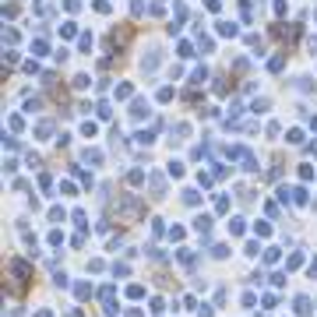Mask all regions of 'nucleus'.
Segmentation results:
<instances>
[{
  "label": "nucleus",
  "instance_id": "f257e3e1",
  "mask_svg": "<svg viewBox=\"0 0 317 317\" xmlns=\"http://www.w3.org/2000/svg\"><path fill=\"white\" fill-rule=\"evenodd\" d=\"M296 310H299V314H310V299L299 296V299H296Z\"/></svg>",
  "mask_w": 317,
  "mask_h": 317
}]
</instances>
